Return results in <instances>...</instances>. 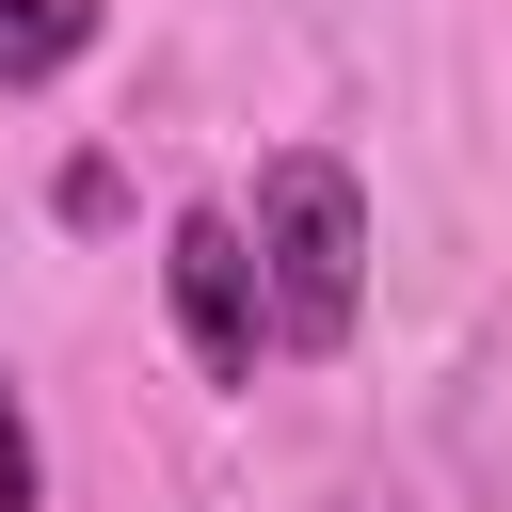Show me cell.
<instances>
[{"instance_id":"1","label":"cell","mask_w":512,"mask_h":512,"mask_svg":"<svg viewBox=\"0 0 512 512\" xmlns=\"http://www.w3.org/2000/svg\"><path fill=\"white\" fill-rule=\"evenodd\" d=\"M240 256H256V304H272V352H352L368 320V192L336 144H288L240 208Z\"/></svg>"},{"instance_id":"2","label":"cell","mask_w":512,"mask_h":512,"mask_svg":"<svg viewBox=\"0 0 512 512\" xmlns=\"http://www.w3.org/2000/svg\"><path fill=\"white\" fill-rule=\"evenodd\" d=\"M160 304H176V336H192L208 384L272 368V304H256V256H240V208H176L160 224Z\"/></svg>"},{"instance_id":"3","label":"cell","mask_w":512,"mask_h":512,"mask_svg":"<svg viewBox=\"0 0 512 512\" xmlns=\"http://www.w3.org/2000/svg\"><path fill=\"white\" fill-rule=\"evenodd\" d=\"M96 16H112V0H0V96L64 80V64L96 48Z\"/></svg>"},{"instance_id":"4","label":"cell","mask_w":512,"mask_h":512,"mask_svg":"<svg viewBox=\"0 0 512 512\" xmlns=\"http://www.w3.org/2000/svg\"><path fill=\"white\" fill-rule=\"evenodd\" d=\"M48 496V448H32V416H16V384H0V512H32Z\"/></svg>"}]
</instances>
